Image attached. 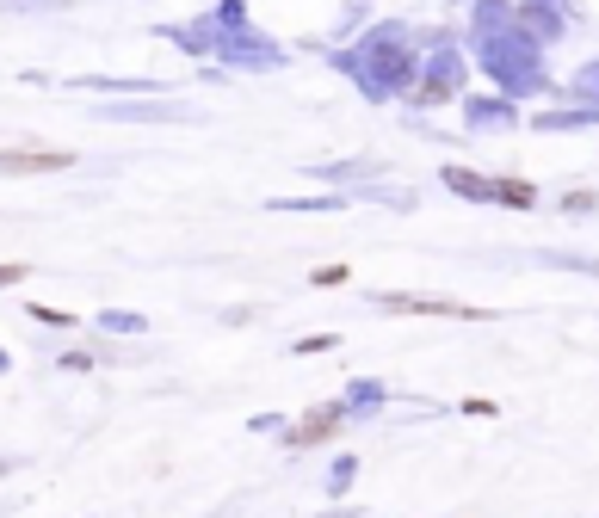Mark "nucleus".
<instances>
[{
	"instance_id": "obj_1",
	"label": "nucleus",
	"mask_w": 599,
	"mask_h": 518,
	"mask_svg": "<svg viewBox=\"0 0 599 518\" xmlns=\"http://www.w3.org/2000/svg\"><path fill=\"white\" fill-rule=\"evenodd\" d=\"M383 309H402V315H470L464 303H445V296H383Z\"/></svg>"
},
{
	"instance_id": "obj_2",
	"label": "nucleus",
	"mask_w": 599,
	"mask_h": 518,
	"mask_svg": "<svg viewBox=\"0 0 599 518\" xmlns=\"http://www.w3.org/2000/svg\"><path fill=\"white\" fill-rule=\"evenodd\" d=\"M340 426V407H315V414H303V426L291 432V444H315V438H328Z\"/></svg>"
},
{
	"instance_id": "obj_3",
	"label": "nucleus",
	"mask_w": 599,
	"mask_h": 518,
	"mask_svg": "<svg viewBox=\"0 0 599 518\" xmlns=\"http://www.w3.org/2000/svg\"><path fill=\"white\" fill-rule=\"evenodd\" d=\"M68 167V155H0V173H56Z\"/></svg>"
},
{
	"instance_id": "obj_4",
	"label": "nucleus",
	"mask_w": 599,
	"mask_h": 518,
	"mask_svg": "<svg viewBox=\"0 0 599 518\" xmlns=\"http://www.w3.org/2000/svg\"><path fill=\"white\" fill-rule=\"evenodd\" d=\"M25 278V266H0V284H19Z\"/></svg>"
}]
</instances>
